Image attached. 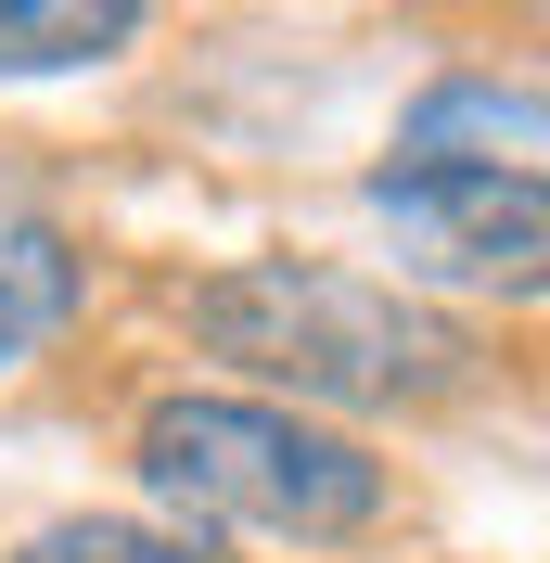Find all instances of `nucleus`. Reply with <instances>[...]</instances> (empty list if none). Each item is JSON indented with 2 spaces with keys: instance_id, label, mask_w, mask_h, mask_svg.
Instances as JSON below:
<instances>
[{
  "instance_id": "nucleus-1",
  "label": "nucleus",
  "mask_w": 550,
  "mask_h": 563,
  "mask_svg": "<svg viewBox=\"0 0 550 563\" xmlns=\"http://www.w3.org/2000/svg\"><path fill=\"white\" fill-rule=\"evenodd\" d=\"M179 320L206 333L231 372L282 397H320V410H410V397H448L474 372V333L397 282L320 269V256H243V269L193 282Z\"/></svg>"
},
{
  "instance_id": "nucleus-2",
  "label": "nucleus",
  "mask_w": 550,
  "mask_h": 563,
  "mask_svg": "<svg viewBox=\"0 0 550 563\" xmlns=\"http://www.w3.org/2000/svg\"><path fill=\"white\" fill-rule=\"evenodd\" d=\"M129 461L179 526H243V538H295V551H333L384 512V461L282 397H154Z\"/></svg>"
},
{
  "instance_id": "nucleus-3",
  "label": "nucleus",
  "mask_w": 550,
  "mask_h": 563,
  "mask_svg": "<svg viewBox=\"0 0 550 563\" xmlns=\"http://www.w3.org/2000/svg\"><path fill=\"white\" fill-rule=\"evenodd\" d=\"M372 206L397 218V256L436 282H538V244H550V206L538 179H486V167H384Z\"/></svg>"
},
{
  "instance_id": "nucleus-4",
  "label": "nucleus",
  "mask_w": 550,
  "mask_h": 563,
  "mask_svg": "<svg viewBox=\"0 0 550 563\" xmlns=\"http://www.w3.org/2000/svg\"><path fill=\"white\" fill-rule=\"evenodd\" d=\"M397 167H486V179H538V90L499 77H448L436 103H410Z\"/></svg>"
},
{
  "instance_id": "nucleus-5",
  "label": "nucleus",
  "mask_w": 550,
  "mask_h": 563,
  "mask_svg": "<svg viewBox=\"0 0 550 563\" xmlns=\"http://www.w3.org/2000/svg\"><path fill=\"white\" fill-rule=\"evenodd\" d=\"M77 295H90V256H77V231H52L38 206H0V372H26V358L65 333Z\"/></svg>"
},
{
  "instance_id": "nucleus-6",
  "label": "nucleus",
  "mask_w": 550,
  "mask_h": 563,
  "mask_svg": "<svg viewBox=\"0 0 550 563\" xmlns=\"http://www.w3.org/2000/svg\"><path fill=\"white\" fill-rule=\"evenodd\" d=\"M141 38V0H0V77H65Z\"/></svg>"
},
{
  "instance_id": "nucleus-7",
  "label": "nucleus",
  "mask_w": 550,
  "mask_h": 563,
  "mask_svg": "<svg viewBox=\"0 0 550 563\" xmlns=\"http://www.w3.org/2000/svg\"><path fill=\"white\" fill-rule=\"evenodd\" d=\"M13 563H218L193 526H141V512H65V526H38Z\"/></svg>"
}]
</instances>
